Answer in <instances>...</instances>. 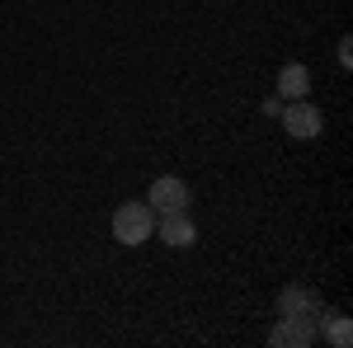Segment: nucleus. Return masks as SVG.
Returning <instances> with one entry per match:
<instances>
[{"mask_svg":"<svg viewBox=\"0 0 353 348\" xmlns=\"http://www.w3.org/2000/svg\"><path fill=\"white\" fill-rule=\"evenodd\" d=\"M156 231V212L146 203H123L113 212V240L118 245H146Z\"/></svg>","mask_w":353,"mask_h":348,"instance_id":"nucleus-1","label":"nucleus"},{"mask_svg":"<svg viewBox=\"0 0 353 348\" xmlns=\"http://www.w3.org/2000/svg\"><path fill=\"white\" fill-rule=\"evenodd\" d=\"M316 334H321L316 316H283L269 329V344L273 348H306V344H316Z\"/></svg>","mask_w":353,"mask_h":348,"instance_id":"nucleus-3","label":"nucleus"},{"mask_svg":"<svg viewBox=\"0 0 353 348\" xmlns=\"http://www.w3.org/2000/svg\"><path fill=\"white\" fill-rule=\"evenodd\" d=\"M316 325L325 329V339H330L334 348H349V344H353V325H349V316H334V311H321V316H316Z\"/></svg>","mask_w":353,"mask_h":348,"instance_id":"nucleus-8","label":"nucleus"},{"mask_svg":"<svg viewBox=\"0 0 353 348\" xmlns=\"http://www.w3.org/2000/svg\"><path fill=\"white\" fill-rule=\"evenodd\" d=\"M146 207L151 212H189V184L174 179V174H161L146 193Z\"/></svg>","mask_w":353,"mask_h":348,"instance_id":"nucleus-4","label":"nucleus"},{"mask_svg":"<svg viewBox=\"0 0 353 348\" xmlns=\"http://www.w3.org/2000/svg\"><path fill=\"white\" fill-rule=\"evenodd\" d=\"M339 61H344V66H353V43H349V38L339 43Z\"/></svg>","mask_w":353,"mask_h":348,"instance_id":"nucleus-9","label":"nucleus"},{"mask_svg":"<svg viewBox=\"0 0 353 348\" xmlns=\"http://www.w3.org/2000/svg\"><path fill=\"white\" fill-rule=\"evenodd\" d=\"M156 231H161V240L170 249H189L198 240V226H193L189 212H156Z\"/></svg>","mask_w":353,"mask_h":348,"instance_id":"nucleus-5","label":"nucleus"},{"mask_svg":"<svg viewBox=\"0 0 353 348\" xmlns=\"http://www.w3.org/2000/svg\"><path fill=\"white\" fill-rule=\"evenodd\" d=\"M278 123L288 127V136H297V141H311V136H321V127H325L321 108L306 104V99H288V108L278 113Z\"/></svg>","mask_w":353,"mask_h":348,"instance_id":"nucleus-2","label":"nucleus"},{"mask_svg":"<svg viewBox=\"0 0 353 348\" xmlns=\"http://www.w3.org/2000/svg\"><path fill=\"white\" fill-rule=\"evenodd\" d=\"M306 90H311V71L301 61H288L278 71V99H306Z\"/></svg>","mask_w":353,"mask_h":348,"instance_id":"nucleus-7","label":"nucleus"},{"mask_svg":"<svg viewBox=\"0 0 353 348\" xmlns=\"http://www.w3.org/2000/svg\"><path fill=\"white\" fill-rule=\"evenodd\" d=\"M278 316H321V296L297 283V287H288L278 296Z\"/></svg>","mask_w":353,"mask_h":348,"instance_id":"nucleus-6","label":"nucleus"}]
</instances>
